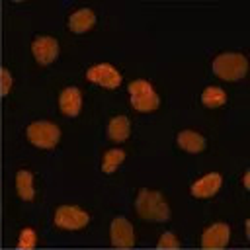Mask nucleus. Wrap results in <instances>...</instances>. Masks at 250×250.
Here are the masks:
<instances>
[{
    "label": "nucleus",
    "mask_w": 250,
    "mask_h": 250,
    "mask_svg": "<svg viewBox=\"0 0 250 250\" xmlns=\"http://www.w3.org/2000/svg\"><path fill=\"white\" fill-rule=\"evenodd\" d=\"M135 209L146 221H160L162 223V221H168V217H170L168 205H166L160 191L141 189V193L137 195V201H135Z\"/></svg>",
    "instance_id": "obj_1"
},
{
    "label": "nucleus",
    "mask_w": 250,
    "mask_h": 250,
    "mask_svg": "<svg viewBox=\"0 0 250 250\" xmlns=\"http://www.w3.org/2000/svg\"><path fill=\"white\" fill-rule=\"evenodd\" d=\"M248 70V61L240 53H223L213 61V72L223 80H240Z\"/></svg>",
    "instance_id": "obj_2"
},
{
    "label": "nucleus",
    "mask_w": 250,
    "mask_h": 250,
    "mask_svg": "<svg viewBox=\"0 0 250 250\" xmlns=\"http://www.w3.org/2000/svg\"><path fill=\"white\" fill-rule=\"evenodd\" d=\"M129 94H131V104L137 111L148 113L154 111L160 104L158 94L154 92V88L150 86V82L146 80H135L129 84Z\"/></svg>",
    "instance_id": "obj_3"
},
{
    "label": "nucleus",
    "mask_w": 250,
    "mask_h": 250,
    "mask_svg": "<svg viewBox=\"0 0 250 250\" xmlns=\"http://www.w3.org/2000/svg\"><path fill=\"white\" fill-rule=\"evenodd\" d=\"M61 131L51 121H33L27 127V139L39 148H53L59 143Z\"/></svg>",
    "instance_id": "obj_4"
},
{
    "label": "nucleus",
    "mask_w": 250,
    "mask_h": 250,
    "mask_svg": "<svg viewBox=\"0 0 250 250\" xmlns=\"http://www.w3.org/2000/svg\"><path fill=\"white\" fill-rule=\"evenodd\" d=\"M86 223H88V213L78 207H72V205H62L55 213V225L59 229L76 230V229L86 227Z\"/></svg>",
    "instance_id": "obj_5"
},
{
    "label": "nucleus",
    "mask_w": 250,
    "mask_h": 250,
    "mask_svg": "<svg viewBox=\"0 0 250 250\" xmlns=\"http://www.w3.org/2000/svg\"><path fill=\"white\" fill-rule=\"evenodd\" d=\"M86 78L90 82H96V84L104 86V88H117L121 84V74L111 64H105V62L90 66L88 72H86Z\"/></svg>",
    "instance_id": "obj_6"
},
{
    "label": "nucleus",
    "mask_w": 250,
    "mask_h": 250,
    "mask_svg": "<svg viewBox=\"0 0 250 250\" xmlns=\"http://www.w3.org/2000/svg\"><path fill=\"white\" fill-rule=\"evenodd\" d=\"M111 244L117 248H131L135 244L133 225L125 217H115L111 221Z\"/></svg>",
    "instance_id": "obj_7"
},
{
    "label": "nucleus",
    "mask_w": 250,
    "mask_h": 250,
    "mask_svg": "<svg viewBox=\"0 0 250 250\" xmlns=\"http://www.w3.org/2000/svg\"><path fill=\"white\" fill-rule=\"evenodd\" d=\"M59 55V43L55 37L43 35L33 41V57L39 64H51Z\"/></svg>",
    "instance_id": "obj_8"
},
{
    "label": "nucleus",
    "mask_w": 250,
    "mask_h": 250,
    "mask_svg": "<svg viewBox=\"0 0 250 250\" xmlns=\"http://www.w3.org/2000/svg\"><path fill=\"white\" fill-rule=\"evenodd\" d=\"M230 236V229L225 223H215L211 225L203 236H201V246L203 248H225Z\"/></svg>",
    "instance_id": "obj_9"
},
{
    "label": "nucleus",
    "mask_w": 250,
    "mask_h": 250,
    "mask_svg": "<svg viewBox=\"0 0 250 250\" xmlns=\"http://www.w3.org/2000/svg\"><path fill=\"white\" fill-rule=\"evenodd\" d=\"M59 107L64 115L68 117H74L80 113L82 109V94L78 88H64L61 94H59Z\"/></svg>",
    "instance_id": "obj_10"
},
{
    "label": "nucleus",
    "mask_w": 250,
    "mask_h": 250,
    "mask_svg": "<svg viewBox=\"0 0 250 250\" xmlns=\"http://www.w3.org/2000/svg\"><path fill=\"white\" fill-rule=\"evenodd\" d=\"M221 184H223L221 174L211 172V174H207V176H203V178H199L197 182L191 184V195H195V197H211V195H215L219 191Z\"/></svg>",
    "instance_id": "obj_11"
},
{
    "label": "nucleus",
    "mask_w": 250,
    "mask_h": 250,
    "mask_svg": "<svg viewBox=\"0 0 250 250\" xmlns=\"http://www.w3.org/2000/svg\"><path fill=\"white\" fill-rule=\"evenodd\" d=\"M94 23H96V14H94L90 8L76 10V12L68 18V27H70L74 33H84V31H88Z\"/></svg>",
    "instance_id": "obj_12"
},
{
    "label": "nucleus",
    "mask_w": 250,
    "mask_h": 250,
    "mask_svg": "<svg viewBox=\"0 0 250 250\" xmlns=\"http://www.w3.org/2000/svg\"><path fill=\"white\" fill-rule=\"evenodd\" d=\"M176 141H178L180 148H184L188 152H201L205 148V139L195 131H182Z\"/></svg>",
    "instance_id": "obj_13"
},
{
    "label": "nucleus",
    "mask_w": 250,
    "mask_h": 250,
    "mask_svg": "<svg viewBox=\"0 0 250 250\" xmlns=\"http://www.w3.org/2000/svg\"><path fill=\"white\" fill-rule=\"evenodd\" d=\"M131 133V123L125 115H117L107 125V135L111 141H125Z\"/></svg>",
    "instance_id": "obj_14"
},
{
    "label": "nucleus",
    "mask_w": 250,
    "mask_h": 250,
    "mask_svg": "<svg viewBox=\"0 0 250 250\" xmlns=\"http://www.w3.org/2000/svg\"><path fill=\"white\" fill-rule=\"evenodd\" d=\"M16 188H18V195L25 201H31L35 197V188H33V176L27 170H20L16 176Z\"/></svg>",
    "instance_id": "obj_15"
},
{
    "label": "nucleus",
    "mask_w": 250,
    "mask_h": 250,
    "mask_svg": "<svg viewBox=\"0 0 250 250\" xmlns=\"http://www.w3.org/2000/svg\"><path fill=\"white\" fill-rule=\"evenodd\" d=\"M201 102H203V105H207V107H221V105L227 102V94H225V90H221V88H217V86H209V88L203 90Z\"/></svg>",
    "instance_id": "obj_16"
},
{
    "label": "nucleus",
    "mask_w": 250,
    "mask_h": 250,
    "mask_svg": "<svg viewBox=\"0 0 250 250\" xmlns=\"http://www.w3.org/2000/svg\"><path fill=\"white\" fill-rule=\"evenodd\" d=\"M125 160V152L121 148H111L104 154V160H102V170L105 174H113L117 170V166Z\"/></svg>",
    "instance_id": "obj_17"
},
{
    "label": "nucleus",
    "mask_w": 250,
    "mask_h": 250,
    "mask_svg": "<svg viewBox=\"0 0 250 250\" xmlns=\"http://www.w3.org/2000/svg\"><path fill=\"white\" fill-rule=\"evenodd\" d=\"M37 242L35 230L33 229H23L20 232V240H18V248H33Z\"/></svg>",
    "instance_id": "obj_18"
},
{
    "label": "nucleus",
    "mask_w": 250,
    "mask_h": 250,
    "mask_svg": "<svg viewBox=\"0 0 250 250\" xmlns=\"http://www.w3.org/2000/svg\"><path fill=\"white\" fill-rule=\"evenodd\" d=\"M180 246V240L176 238L174 232H164L158 240V248H178Z\"/></svg>",
    "instance_id": "obj_19"
},
{
    "label": "nucleus",
    "mask_w": 250,
    "mask_h": 250,
    "mask_svg": "<svg viewBox=\"0 0 250 250\" xmlns=\"http://www.w3.org/2000/svg\"><path fill=\"white\" fill-rule=\"evenodd\" d=\"M10 86H12L10 70H8V68H2V70H0V96H6V94L10 92Z\"/></svg>",
    "instance_id": "obj_20"
},
{
    "label": "nucleus",
    "mask_w": 250,
    "mask_h": 250,
    "mask_svg": "<svg viewBox=\"0 0 250 250\" xmlns=\"http://www.w3.org/2000/svg\"><path fill=\"white\" fill-rule=\"evenodd\" d=\"M244 186L250 189V172H246V174H244Z\"/></svg>",
    "instance_id": "obj_21"
}]
</instances>
